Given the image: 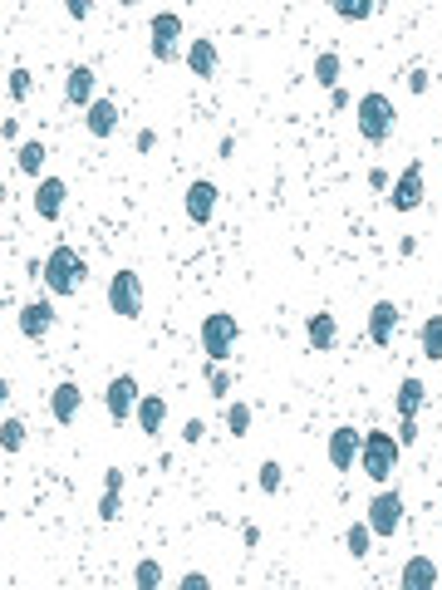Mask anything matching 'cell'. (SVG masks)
Returning a JSON list of instances; mask_svg holds the SVG:
<instances>
[{"label":"cell","instance_id":"6da1fadb","mask_svg":"<svg viewBox=\"0 0 442 590\" xmlns=\"http://www.w3.org/2000/svg\"><path fill=\"white\" fill-rule=\"evenodd\" d=\"M84 275H89V261L74 246H54L50 261H44V275L40 281L50 285V295H79L84 291Z\"/></svg>","mask_w":442,"mask_h":590},{"label":"cell","instance_id":"7a4b0ae2","mask_svg":"<svg viewBox=\"0 0 442 590\" xmlns=\"http://www.w3.org/2000/svg\"><path fill=\"white\" fill-rule=\"evenodd\" d=\"M399 453H403V442L393 438V433H364V448H359V463H364V477L368 482H389L393 473H399Z\"/></svg>","mask_w":442,"mask_h":590},{"label":"cell","instance_id":"3957f363","mask_svg":"<svg viewBox=\"0 0 442 590\" xmlns=\"http://www.w3.org/2000/svg\"><path fill=\"white\" fill-rule=\"evenodd\" d=\"M354 114H359V133H364V143H389V138H393L399 108H393L389 94H364L354 104Z\"/></svg>","mask_w":442,"mask_h":590},{"label":"cell","instance_id":"277c9868","mask_svg":"<svg viewBox=\"0 0 442 590\" xmlns=\"http://www.w3.org/2000/svg\"><path fill=\"white\" fill-rule=\"evenodd\" d=\"M236 335H241V325H236V315H226V310L201 320V355H207V364H226Z\"/></svg>","mask_w":442,"mask_h":590},{"label":"cell","instance_id":"5b68a950","mask_svg":"<svg viewBox=\"0 0 442 590\" xmlns=\"http://www.w3.org/2000/svg\"><path fill=\"white\" fill-rule=\"evenodd\" d=\"M143 300H147V295H143V275L123 266V271L108 281V310H114L118 320H138V315H143Z\"/></svg>","mask_w":442,"mask_h":590},{"label":"cell","instance_id":"8992f818","mask_svg":"<svg viewBox=\"0 0 442 590\" xmlns=\"http://www.w3.org/2000/svg\"><path fill=\"white\" fill-rule=\"evenodd\" d=\"M364 522L374 527V537H399L403 531V492L383 487V492L364 506Z\"/></svg>","mask_w":442,"mask_h":590},{"label":"cell","instance_id":"52a82bcc","mask_svg":"<svg viewBox=\"0 0 442 590\" xmlns=\"http://www.w3.org/2000/svg\"><path fill=\"white\" fill-rule=\"evenodd\" d=\"M147 35H153V60H172L178 54V40H182V15L178 11H158L153 15V25H147Z\"/></svg>","mask_w":442,"mask_h":590},{"label":"cell","instance_id":"ba28073f","mask_svg":"<svg viewBox=\"0 0 442 590\" xmlns=\"http://www.w3.org/2000/svg\"><path fill=\"white\" fill-rule=\"evenodd\" d=\"M217 202H221V187H217V182H207V178H197L187 187V202H182V207H187V221H192V227H207V221L217 217Z\"/></svg>","mask_w":442,"mask_h":590},{"label":"cell","instance_id":"9c48e42d","mask_svg":"<svg viewBox=\"0 0 442 590\" xmlns=\"http://www.w3.org/2000/svg\"><path fill=\"white\" fill-rule=\"evenodd\" d=\"M138 379L133 374H118V379H108V394H104V409H108V419L114 423H128V413L138 409Z\"/></svg>","mask_w":442,"mask_h":590},{"label":"cell","instance_id":"30bf717a","mask_svg":"<svg viewBox=\"0 0 442 590\" xmlns=\"http://www.w3.org/2000/svg\"><path fill=\"white\" fill-rule=\"evenodd\" d=\"M359 448H364V433H359V428H349V423H344V428H335V433H329V448H325L329 467H335V473H349V467L359 463Z\"/></svg>","mask_w":442,"mask_h":590},{"label":"cell","instance_id":"8fae6325","mask_svg":"<svg viewBox=\"0 0 442 590\" xmlns=\"http://www.w3.org/2000/svg\"><path fill=\"white\" fill-rule=\"evenodd\" d=\"M389 207L393 211H418L422 207V163H408L403 178L389 187Z\"/></svg>","mask_w":442,"mask_h":590},{"label":"cell","instance_id":"7c38bea8","mask_svg":"<svg viewBox=\"0 0 442 590\" xmlns=\"http://www.w3.org/2000/svg\"><path fill=\"white\" fill-rule=\"evenodd\" d=\"M64 197H69V182L64 178H44L35 187V217L40 221H59L64 217Z\"/></svg>","mask_w":442,"mask_h":590},{"label":"cell","instance_id":"4fadbf2b","mask_svg":"<svg viewBox=\"0 0 442 590\" xmlns=\"http://www.w3.org/2000/svg\"><path fill=\"white\" fill-rule=\"evenodd\" d=\"M79 409H84V389H79L74 379L54 384V394H50V419H54V423H74V419H79Z\"/></svg>","mask_w":442,"mask_h":590},{"label":"cell","instance_id":"5bb4252c","mask_svg":"<svg viewBox=\"0 0 442 590\" xmlns=\"http://www.w3.org/2000/svg\"><path fill=\"white\" fill-rule=\"evenodd\" d=\"M94 89H99V74L89 69V64H74L69 79H64V99H69L74 108H89L94 104Z\"/></svg>","mask_w":442,"mask_h":590},{"label":"cell","instance_id":"9a60e30c","mask_svg":"<svg viewBox=\"0 0 442 590\" xmlns=\"http://www.w3.org/2000/svg\"><path fill=\"white\" fill-rule=\"evenodd\" d=\"M399 306L393 300H379V306L368 310V339L374 345H393V335H399Z\"/></svg>","mask_w":442,"mask_h":590},{"label":"cell","instance_id":"2e32d148","mask_svg":"<svg viewBox=\"0 0 442 590\" xmlns=\"http://www.w3.org/2000/svg\"><path fill=\"white\" fill-rule=\"evenodd\" d=\"M133 419H138V428H143L147 438H158L162 423H168V399H162V394H143L138 409H133Z\"/></svg>","mask_w":442,"mask_h":590},{"label":"cell","instance_id":"e0dca14e","mask_svg":"<svg viewBox=\"0 0 442 590\" xmlns=\"http://www.w3.org/2000/svg\"><path fill=\"white\" fill-rule=\"evenodd\" d=\"M84 128H89V138H114V128H118V104L114 99H94V104L84 108Z\"/></svg>","mask_w":442,"mask_h":590},{"label":"cell","instance_id":"ac0fdd59","mask_svg":"<svg viewBox=\"0 0 442 590\" xmlns=\"http://www.w3.org/2000/svg\"><path fill=\"white\" fill-rule=\"evenodd\" d=\"M54 330V306L50 300H30V306L20 310V335L25 339H44Z\"/></svg>","mask_w":442,"mask_h":590},{"label":"cell","instance_id":"d6986e66","mask_svg":"<svg viewBox=\"0 0 442 590\" xmlns=\"http://www.w3.org/2000/svg\"><path fill=\"white\" fill-rule=\"evenodd\" d=\"M422 403H428V384H422V379H403L399 394H393V409H399V419H418Z\"/></svg>","mask_w":442,"mask_h":590},{"label":"cell","instance_id":"ffe728a7","mask_svg":"<svg viewBox=\"0 0 442 590\" xmlns=\"http://www.w3.org/2000/svg\"><path fill=\"white\" fill-rule=\"evenodd\" d=\"M187 69H192V79H211V74H217V40H192Z\"/></svg>","mask_w":442,"mask_h":590},{"label":"cell","instance_id":"44dd1931","mask_svg":"<svg viewBox=\"0 0 442 590\" xmlns=\"http://www.w3.org/2000/svg\"><path fill=\"white\" fill-rule=\"evenodd\" d=\"M305 339H310V349H320V355H325V349H335V339H339V320H335V315H325V310H320V315H310Z\"/></svg>","mask_w":442,"mask_h":590},{"label":"cell","instance_id":"7402d4cb","mask_svg":"<svg viewBox=\"0 0 442 590\" xmlns=\"http://www.w3.org/2000/svg\"><path fill=\"white\" fill-rule=\"evenodd\" d=\"M418 349L422 359H432V364H442V315H428L418 330Z\"/></svg>","mask_w":442,"mask_h":590},{"label":"cell","instance_id":"603a6c76","mask_svg":"<svg viewBox=\"0 0 442 590\" xmlns=\"http://www.w3.org/2000/svg\"><path fill=\"white\" fill-rule=\"evenodd\" d=\"M442 580V570L432 566L428 556H413V561H403V586H438Z\"/></svg>","mask_w":442,"mask_h":590},{"label":"cell","instance_id":"cb8c5ba5","mask_svg":"<svg viewBox=\"0 0 442 590\" xmlns=\"http://www.w3.org/2000/svg\"><path fill=\"white\" fill-rule=\"evenodd\" d=\"M329 5H335V15L339 20H368V15H379V5L383 0H329Z\"/></svg>","mask_w":442,"mask_h":590},{"label":"cell","instance_id":"d4e9b609","mask_svg":"<svg viewBox=\"0 0 442 590\" xmlns=\"http://www.w3.org/2000/svg\"><path fill=\"white\" fill-rule=\"evenodd\" d=\"M368 546H374V527H368V522H354V527L344 531V551H349L354 561H364Z\"/></svg>","mask_w":442,"mask_h":590},{"label":"cell","instance_id":"484cf974","mask_svg":"<svg viewBox=\"0 0 442 590\" xmlns=\"http://www.w3.org/2000/svg\"><path fill=\"white\" fill-rule=\"evenodd\" d=\"M15 163H20V172H35V178H40V172H44V143H40V138H30V143H20V153H15Z\"/></svg>","mask_w":442,"mask_h":590},{"label":"cell","instance_id":"4316f807","mask_svg":"<svg viewBox=\"0 0 442 590\" xmlns=\"http://www.w3.org/2000/svg\"><path fill=\"white\" fill-rule=\"evenodd\" d=\"M315 84H320V89H335V84H339V54H335V50H325V54L315 60Z\"/></svg>","mask_w":442,"mask_h":590},{"label":"cell","instance_id":"83f0119b","mask_svg":"<svg viewBox=\"0 0 442 590\" xmlns=\"http://www.w3.org/2000/svg\"><path fill=\"white\" fill-rule=\"evenodd\" d=\"M0 448H5V453H20V448H25V423L20 419L0 423Z\"/></svg>","mask_w":442,"mask_h":590},{"label":"cell","instance_id":"f1b7e54d","mask_svg":"<svg viewBox=\"0 0 442 590\" xmlns=\"http://www.w3.org/2000/svg\"><path fill=\"white\" fill-rule=\"evenodd\" d=\"M256 482H261V492H265V497H275V492H280V482H285V467L275 463V458H265V463H261V477H256Z\"/></svg>","mask_w":442,"mask_h":590},{"label":"cell","instance_id":"f546056e","mask_svg":"<svg viewBox=\"0 0 442 590\" xmlns=\"http://www.w3.org/2000/svg\"><path fill=\"white\" fill-rule=\"evenodd\" d=\"M5 89H11V104H25V99H30V69H25V64H15L11 79H5Z\"/></svg>","mask_w":442,"mask_h":590},{"label":"cell","instance_id":"4dcf8cb0","mask_svg":"<svg viewBox=\"0 0 442 590\" xmlns=\"http://www.w3.org/2000/svg\"><path fill=\"white\" fill-rule=\"evenodd\" d=\"M99 516H104V522H118V516H123V487H104V497H99Z\"/></svg>","mask_w":442,"mask_h":590},{"label":"cell","instance_id":"1f68e13d","mask_svg":"<svg viewBox=\"0 0 442 590\" xmlns=\"http://www.w3.org/2000/svg\"><path fill=\"white\" fill-rule=\"evenodd\" d=\"M226 433H232V438H246V433H251V409H246V403H232V409H226Z\"/></svg>","mask_w":442,"mask_h":590},{"label":"cell","instance_id":"d6a6232c","mask_svg":"<svg viewBox=\"0 0 442 590\" xmlns=\"http://www.w3.org/2000/svg\"><path fill=\"white\" fill-rule=\"evenodd\" d=\"M133 586H143V590L162 586V566H158V561H138V570H133Z\"/></svg>","mask_w":442,"mask_h":590},{"label":"cell","instance_id":"836d02e7","mask_svg":"<svg viewBox=\"0 0 442 590\" xmlns=\"http://www.w3.org/2000/svg\"><path fill=\"white\" fill-rule=\"evenodd\" d=\"M64 15H69V20H89V15H94V0H64Z\"/></svg>","mask_w":442,"mask_h":590},{"label":"cell","instance_id":"e575fe53","mask_svg":"<svg viewBox=\"0 0 442 590\" xmlns=\"http://www.w3.org/2000/svg\"><path fill=\"white\" fill-rule=\"evenodd\" d=\"M211 394H232V369H211Z\"/></svg>","mask_w":442,"mask_h":590},{"label":"cell","instance_id":"d590c367","mask_svg":"<svg viewBox=\"0 0 442 590\" xmlns=\"http://www.w3.org/2000/svg\"><path fill=\"white\" fill-rule=\"evenodd\" d=\"M393 438H399L403 448H413V442H418V419H403V428L393 433Z\"/></svg>","mask_w":442,"mask_h":590},{"label":"cell","instance_id":"8d00e7d4","mask_svg":"<svg viewBox=\"0 0 442 590\" xmlns=\"http://www.w3.org/2000/svg\"><path fill=\"white\" fill-rule=\"evenodd\" d=\"M428 84H432L428 69H413V74H408V94H428Z\"/></svg>","mask_w":442,"mask_h":590},{"label":"cell","instance_id":"74e56055","mask_svg":"<svg viewBox=\"0 0 442 590\" xmlns=\"http://www.w3.org/2000/svg\"><path fill=\"white\" fill-rule=\"evenodd\" d=\"M182 438H187V442H201V438H207V423H201V419H192L187 428H182Z\"/></svg>","mask_w":442,"mask_h":590},{"label":"cell","instance_id":"f35d334b","mask_svg":"<svg viewBox=\"0 0 442 590\" xmlns=\"http://www.w3.org/2000/svg\"><path fill=\"white\" fill-rule=\"evenodd\" d=\"M0 138H5V143H15V138H20V118H5V124H0Z\"/></svg>","mask_w":442,"mask_h":590},{"label":"cell","instance_id":"ab89813d","mask_svg":"<svg viewBox=\"0 0 442 590\" xmlns=\"http://www.w3.org/2000/svg\"><path fill=\"white\" fill-rule=\"evenodd\" d=\"M153 148H158V133H153V128H143V133H138V153H153Z\"/></svg>","mask_w":442,"mask_h":590},{"label":"cell","instance_id":"60d3db41","mask_svg":"<svg viewBox=\"0 0 442 590\" xmlns=\"http://www.w3.org/2000/svg\"><path fill=\"white\" fill-rule=\"evenodd\" d=\"M182 586H187V590H201V586H207V576H201V570H187V576H182Z\"/></svg>","mask_w":442,"mask_h":590},{"label":"cell","instance_id":"b9f144b4","mask_svg":"<svg viewBox=\"0 0 442 590\" xmlns=\"http://www.w3.org/2000/svg\"><path fill=\"white\" fill-rule=\"evenodd\" d=\"M104 487H123V467H108V473H104Z\"/></svg>","mask_w":442,"mask_h":590},{"label":"cell","instance_id":"7bdbcfd3","mask_svg":"<svg viewBox=\"0 0 442 590\" xmlns=\"http://www.w3.org/2000/svg\"><path fill=\"white\" fill-rule=\"evenodd\" d=\"M118 5H123V11H128V5H138V0H118Z\"/></svg>","mask_w":442,"mask_h":590}]
</instances>
